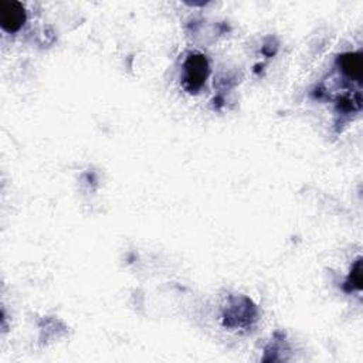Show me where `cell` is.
I'll list each match as a JSON object with an SVG mask.
<instances>
[{"instance_id":"cell-1","label":"cell","mask_w":363,"mask_h":363,"mask_svg":"<svg viewBox=\"0 0 363 363\" xmlns=\"http://www.w3.org/2000/svg\"><path fill=\"white\" fill-rule=\"evenodd\" d=\"M209 61L202 53H192L185 60L182 84L189 92H197L209 77Z\"/></svg>"},{"instance_id":"cell-2","label":"cell","mask_w":363,"mask_h":363,"mask_svg":"<svg viewBox=\"0 0 363 363\" xmlns=\"http://www.w3.org/2000/svg\"><path fill=\"white\" fill-rule=\"evenodd\" d=\"M26 22V11L15 0H0V25L8 33H16Z\"/></svg>"},{"instance_id":"cell-3","label":"cell","mask_w":363,"mask_h":363,"mask_svg":"<svg viewBox=\"0 0 363 363\" xmlns=\"http://www.w3.org/2000/svg\"><path fill=\"white\" fill-rule=\"evenodd\" d=\"M338 64L346 77H349L350 80H355V81H360L362 70H363L360 53L342 54L338 59Z\"/></svg>"},{"instance_id":"cell-4","label":"cell","mask_w":363,"mask_h":363,"mask_svg":"<svg viewBox=\"0 0 363 363\" xmlns=\"http://www.w3.org/2000/svg\"><path fill=\"white\" fill-rule=\"evenodd\" d=\"M347 284H350L352 288H355V290L362 288V263H360V260H357L356 264L352 267Z\"/></svg>"}]
</instances>
